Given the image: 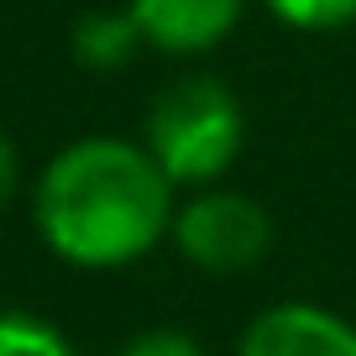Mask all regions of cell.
I'll return each mask as SVG.
<instances>
[{"instance_id":"4","label":"cell","mask_w":356,"mask_h":356,"mask_svg":"<svg viewBox=\"0 0 356 356\" xmlns=\"http://www.w3.org/2000/svg\"><path fill=\"white\" fill-rule=\"evenodd\" d=\"M236 356H356V325L325 304L289 299L246 325Z\"/></svg>"},{"instance_id":"7","label":"cell","mask_w":356,"mask_h":356,"mask_svg":"<svg viewBox=\"0 0 356 356\" xmlns=\"http://www.w3.org/2000/svg\"><path fill=\"white\" fill-rule=\"evenodd\" d=\"M0 356H79V346L42 314L0 309Z\"/></svg>"},{"instance_id":"8","label":"cell","mask_w":356,"mask_h":356,"mask_svg":"<svg viewBox=\"0 0 356 356\" xmlns=\"http://www.w3.org/2000/svg\"><path fill=\"white\" fill-rule=\"evenodd\" d=\"M293 32H341L356 22V0H262Z\"/></svg>"},{"instance_id":"1","label":"cell","mask_w":356,"mask_h":356,"mask_svg":"<svg viewBox=\"0 0 356 356\" xmlns=\"http://www.w3.org/2000/svg\"><path fill=\"white\" fill-rule=\"evenodd\" d=\"M173 178L147 147L121 136L68 142L32 194V220L47 252L89 273L142 262L173 231Z\"/></svg>"},{"instance_id":"10","label":"cell","mask_w":356,"mask_h":356,"mask_svg":"<svg viewBox=\"0 0 356 356\" xmlns=\"http://www.w3.org/2000/svg\"><path fill=\"white\" fill-rule=\"evenodd\" d=\"M16 184H22V163H16V147H11V136L0 131V215L11 210V200H16Z\"/></svg>"},{"instance_id":"3","label":"cell","mask_w":356,"mask_h":356,"mask_svg":"<svg viewBox=\"0 0 356 356\" xmlns=\"http://www.w3.org/2000/svg\"><path fill=\"white\" fill-rule=\"evenodd\" d=\"M168 241L178 246V257L189 267H200L210 278H236V273H252L273 252V215L252 194L210 184L178 204Z\"/></svg>"},{"instance_id":"5","label":"cell","mask_w":356,"mask_h":356,"mask_svg":"<svg viewBox=\"0 0 356 356\" xmlns=\"http://www.w3.org/2000/svg\"><path fill=\"white\" fill-rule=\"evenodd\" d=\"M126 11L136 16L147 47L168 58H200L241 26L246 0H131Z\"/></svg>"},{"instance_id":"9","label":"cell","mask_w":356,"mask_h":356,"mask_svg":"<svg viewBox=\"0 0 356 356\" xmlns=\"http://www.w3.org/2000/svg\"><path fill=\"white\" fill-rule=\"evenodd\" d=\"M115 356H204V346L189 330H178V325H152V330L131 335Z\"/></svg>"},{"instance_id":"2","label":"cell","mask_w":356,"mask_h":356,"mask_svg":"<svg viewBox=\"0 0 356 356\" xmlns=\"http://www.w3.org/2000/svg\"><path fill=\"white\" fill-rule=\"evenodd\" d=\"M142 147L173 178V189H210L246 147V111L220 79L189 74L152 100Z\"/></svg>"},{"instance_id":"6","label":"cell","mask_w":356,"mask_h":356,"mask_svg":"<svg viewBox=\"0 0 356 356\" xmlns=\"http://www.w3.org/2000/svg\"><path fill=\"white\" fill-rule=\"evenodd\" d=\"M68 47H74V63L89 68V74H115L126 68L136 53L147 47L142 26H136L131 11H84L68 32Z\"/></svg>"}]
</instances>
